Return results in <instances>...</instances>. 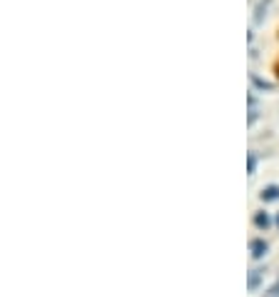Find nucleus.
I'll use <instances>...</instances> for the list:
<instances>
[{
    "mask_svg": "<svg viewBox=\"0 0 279 297\" xmlns=\"http://www.w3.org/2000/svg\"><path fill=\"white\" fill-rule=\"evenodd\" d=\"M267 250H269L267 240H252V242H249V252H252L254 260H262V257L267 255Z\"/></svg>",
    "mask_w": 279,
    "mask_h": 297,
    "instance_id": "1",
    "label": "nucleus"
},
{
    "mask_svg": "<svg viewBox=\"0 0 279 297\" xmlns=\"http://www.w3.org/2000/svg\"><path fill=\"white\" fill-rule=\"evenodd\" d=\"M262 202H277L279 200V185H267V188L259 193Z\"/></svg>",
    "mask_w": 279,
    "mask_h": 297,
    "instance_id": "2",
    "label": "nucleus"
},
{
    "mask_svg": "<svg viewBox=\"0 0 279 297\" xmlns=\"http://www.w3.org/2000/svg\"><path fill=\"white\" fill-rule=\"evenodd\" d=\"M262 275H264V270H249V280H247V287H249L252 292L259 287V282H262Z\"/></svg>",
    "mask_w": 279,
    "mask_h": 297,
    "instance_id": "3",
    "label": "nucleus"
},
{
    "mask_svg": "<svg viewBox=\"0 0 279 297\" xmlns=\"http://www.w3.org/2000/svg\"><path fill=\"white\" fill-rule=\"evenodd\" d=\"M254 225H257L259 230H269V225H272V217H269L267 212H257V215H254Z\"/></svg>",
    "mask_w": 279,
    "mask_h": 297,
    "instance_id": "4",
    "label": "nucleus"
},
{
    "mask_svg": "<svg viewBox=\"0 0 279 297\" xmlns=\"http://www.w3.org/2000/svg\"><path fill=\"white\" fill-rule=\"evenodd\" d=\"M247 100H249V125H254L257 123V115H259V107H257V100H254V95H247Z\"/></svg>",
    "mask_w": 279,
    "mask_h": 297,
    "instance_id": "5",
    "label": "nucleus"
},
{
    "mask_svg": "<svg viewBox=\"0 0 279 297\" xmlns=\"http://www.w3.org/2000/svg\"><path fill=\"white\" fill-rule=\"evenodd\" d=\"M267 5H269V0H267V3H262V5L257 8V15H254V23H262V20H264V15H267Z\"/></svg>",
    "mask_w": 279,
    "mask_h": 297,
    "instance_id": "6",
    "label": "nucleus"
},
{
    "mask_svg": "<svg viewBox=\"0 0 279 297\" xmlns=\"http://www.w3.org/2000/svg\"><path fill=\"white\" fill-rule=\"evenodd\" d=\"M247 163H249V175H254V172H257V155L249 153V155H247Z\"/></svg>",
    "mask_w": 279,
    "mask_h": 297,
    "instance_id": "7",
    "label": "nucleus"
},
{
    "mask_svg": "<svg viewBox=\"0 0 279 297\" xmlns=\"http://www.w3.org/2000/svg\"><path fill=\"white\" fill-rule=\"evenodd\" d=\"M252 83H254L257 88H262V90H272V83H264V80H259L257 75H252Z\"/></svg>",
    "mask_w": 279,
    "mask_h": 297,
    "instance_id": "8",
    "label": "nucleus"
},
{
    "mask_svg": "<svg viewBox=\"0 0 279 297\" xmlns=\"http://www.w3.org/2000/svg\"><path fill=\"white\" fill-rule=\"evenodd\" d=\"M264 297H279V280H277V282H274V285L264 292Z\"/></svg>",
    "mask_w": 279,
    "mask_h": 297,
    "instance_id": "9",
    "label": "nucleus"
},
{
    "mask_svg": "<svg viewBox=\"0 0 279 297\" xmlns=\"http://www.w3.org/2000/svg\"><path fill=\"white\" fill-rule=\"evenodd\" d=\"M274 222H277V228H279V215H277V220H274Z\"/></svg>",
    "mask_w": 279,
    "mask_h": 297,
    "instance_id": "10",
    "label": "nucleus"
}]
</instances>
